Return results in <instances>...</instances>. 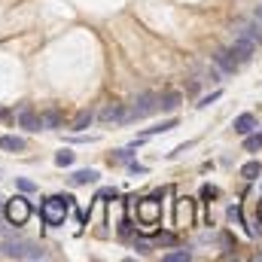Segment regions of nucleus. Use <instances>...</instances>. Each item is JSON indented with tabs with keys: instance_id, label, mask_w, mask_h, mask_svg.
<instances>
[{
	"instance_id": "7ed1b4c3",
	"label": "nucleus",
	"mask_w": 262,
	"mask_h": 262,
	"mask_svg": "<svg viewBox=\"0 0 262 262\" xmlns=\"http://www.w3.org/2000/svg\"><path fill=\"white\" fill-rule=\"evenodd\" d=\"M67 210H70V198L52 195V198H46V204H43V220H46L49 226H61L64 216H67Z\"/></svg>"
},
{
	"instance_id": "f3484780",
	"label": "nucleus",
	"mask_w": 262,
	"mask_h": 262,
	"mask_svg": "<svg viewBox=\"0 0 262 262\" xmlns=\"http://www.w3.org/2000/svg\"><path fill=\"white\" fill-rule=\"evenodd\" d=\"M177 104H180V95H177V92L159 98V110H177Z\"/></svg>"
},
{
	"instance_id": "aec40b11",
	"label": "nucleus",
	"mask_w": 262,
	"mask_h": 262,
	"mask_svg": "<svg viewBox=\"0 0 262 262\" xmlns=\"http://www.w3.org/2000/svg\"><path fill=\"white\" fill-rule=\"evenodd\" d=\"M55 162H58V165H70V162H73V152H58V156H55Z\"/></svg>"
},
{
	"instance_id": "2eb2a0df",
	"label": "nucleus",
	"mask_w": 262,
	"mask_h": 262,
	"mask_svg": "<svg viewBox=\"0 0 262 262\" xmlns=\"http://www.w3.org/2000/svg\"><path fill=\"white\" fill-rule=\"evenodd\" d=\"M92 110H82V113H76V119H73V131H82V128H89L92 125Z\"/></svg>"
},
{
	"instance_id": "dca6fc26",
	"label": "nucleus",
	"mask_w": 262,
	"mask_h": 262,
	"mask_svg": "<svg viewBox=\"0 0 262 262\" xmlns=\"http://www.w3.org/2000/svg\"><path fill=\"white\" fill-rule=\"evenodd\" d=\"M259 174H262V165H259V162H247V165L241 168V177H244V180H256Z\"/></svg>"
},
{
	"instance_id": "6ab92c4d",
	"label": "nucleus",
	"mask_w": 262,
	"mask_h": 262,
	"mask_svg": "<svg viewBox=\"0 0 262 262\" xmlns=\"http://www.w3.org/2000/svg\"><path fill=\"white\" fill-rule=\"evenodd\" d=\"M189 259H192L189 250H177V253H168V256H165V262H189Z\"/></svg>"
},
{
	"instance_id": "ddd939ff",
	"label": "nucleus",
	"mask_w": 262,
	"mask_h": 262,
	"mask_svg": "<svg viewBox=\"0 0 262 262\" xmlns=\"http://www.w3.org/2000/svg\"><path fill=\"white\" fill-rule=\"evenodd\" d=\"M0 149L21 152V149H25V140H21V137H12V134H3V137H0Z\"/></svg>"
},
{
	"instance_id": "f03ea898",
	"label": "nucleus",
	"mask_w": 262,
	"mask_h": 262,
	"mask_svg": "<svg viewBox=\"0 0 262 262\" xmlns=\"http://www.w3.org/2000/svg\"><path fill=\"white\" fill-rule=\"evenodd\" d=\"M156 110H159V95H152V92H143V95H137V101L131 104V110H125V119H122V122L146 119V116H152Z\"/></svg>"
},
{
	"instance_id": "4468645a",
	"label": "nucleus",
	"mask_w": 262,
	"mask_h": 262,
	"mask_svg": "<svg viewBox=\"0 0 262 262\" xmlns=\"http://www.w3.org/2000/svg\"><path fill=\"white\" fill-rule=\"evenodd\" d=\"M95 180H98V171H92V168H89V171H76V174L70 177L73 186H85V183H95Z\"/></svg>"
},
{
	"instance_id": "39448f33",
	"label": "nucleus",
	"mask_w": 262,
	"mask_h": 262,
	"mask_svg": "<svg viewBox=\"0 0 262 262\" xmlns=\"http://www.w3.org/2000/svg\"><path fill=\"white\" fill-rule=\"evenodd\" d=\"M28 216H31V204H28L25 195H15V198L6 201V220H9L12 226H25Z\"/></svg>"
},
{
	"instance_id": "0eeeda50",
	"label": "nucleus",
	"mask_w": 262,
	"mask_h": 262,
	"mask_svg": "<svg viewBox=\"0 0 262 262\" xmlns=\"http://www.w3.org/2000/svg\"><path fill=\"white\" fill-rule=\"evenodd\" d=\"M174 226H177V229H186V226H192V198H180V201H177Z\"/></svg>"
},
{
	"instance_id": "1a4fd4ad",
	"label": "nucleus",
	"mask_w": 262,
	"mask_h": 262,
	"mask_svg": "<svg viewBox=\"0 0 262 262\" xmlns=\"http://www.w3.org/2000/svg\"><path fill=\"white\" fill-rule=\"evenodd\" d=\"M210 58L216 61V67H220L223 73H235V70H238V61H235V55H232L229 49H216Z\"/></svg>"
},
{
	"instance_id": "412c9836",
	"label": "nucleus",
	"mask_w": 262,
	"mask_h": 262,
	"mask_svg": "<svg viewBox=\"0 0 262 262\" xmlns=\"http://www.w3.org/2000/svg\"><path fill=\"white\" fill-rule=\"evenodd\" d=\"M229 220H232V223H241V207H238V204L229 207Z\"/></svg>"
},
{
	"instance_id": "423d86ee",
	"label": "nucleus",
	"mask_w": 262,
	"mask_h": 262,
	"mask_svg": "<svg viewBox=\"0 0 262 262\" xmlns=\"http://www.w3.org/2000/svg\"><path fill=\"white\" fill-rule=\"evenodd\" d=\"M232 55H238V61H250L253 58V52H256V43L250 40V37H244V34H235V43H232V49H229Z\"/></svg>"
},
{
	"instance_id": "f257e3e1",
	"label": "nucleus",
	"mask_w": 262,
	"mask_h": 262,
	"mask_svg": "<svg viewBox=\"0 0 262 262\" xmlns=\"http://www.w3.org/2000/svg\"><path fill=\"white\" fill-rule=\"evenodd\" d=\"M0 259H46V253L34 241H6L0 244Z\"/></svg>"
},
{
	"instance_id": "a211bd4d",
	"label": "nucleus",
	"mask_w": 262,
	"mask_h": 262,
	"mask_svg": "<svg viewBox=\"0 0 262 262\" xmlns=\"http://www.w3.org/2000/svg\"><path fill=\"white\" fill-rule=\"evenodd\" d=\"M244 149H247V152H259V149H262V134L247 137V140H244Z\"/></svg>"
},
{
	"instance_id": "9d476101",
	"label": "nucleus",
	"mask_w": 262,
	"mask_h": 262,
	"mask_svg": "<svg viewBox=\"0 0 262 262\" xmlns=\"http://www.w3.org/2000/svg\"><path fill=\"white\" fill-rule=\"evenodd\" d=\"M125 119V104H107L104 110H101V122H122Z\"/></svg>"
},
{
	"instance_id": "6e6552de",
	"label": "nucleus",
	"mask_w": 262,
	"mask_h": 262,
	"mask_svg": "<svg viewBox=\"0 0 262 262\" xmlns=\"http://www.w3.org/2000/svg\"><path fill=\"white\" fill-rule=\"evenodd\" d=\"M18 125L21 128H28V131H40L43 125H40V113H34L28 104L25 107H18Z\"/></svg>"
},
{
	"instance_id": "5701e85b",
	"label": "nucleus",
	"mask_w": 262,
	"mask_h": 262,
	"mask_svg": "<svg viewBox=\"0 0 262 262\" xmlns=\"http://www.w3.org/2000/svg\"><path fill=\"white\" fill-rule=\"evenodd\" d=\"M256 18H259V21H262V9H259V12H256Z\"/></svg>"
},
{
	"instance_id": "b1692460",
	"label": "nucleus",
	"mask_w": 262,
	"mask_h": 262,
	"mask_svg": "<svg viewBox=\"0 0 262 262\" xmlns=\"http://www.w3.org/2000/svg\"><path fill=\"white\" fill-rule=\"evenodd\" d=\"M259 220H262V201H259Z\"/></svg>"
},
{
	"instance_id": "4be33fe9",
	"label": "nucleus",
	"mask_w": 262,
	"mask_h": 262,
	"mask_svg": "<svg viewBox=\"0 0 262 262\" xmlns=\"http://www.w3.org/2000/svg\"><path fill=\"white\" fill-rule=\"evenodd\" d=\"M201 195H204V198H216V189H213V186H204V189H201Z\"/></svg>"
},
{
	"instance_id": "f8f14e48",
	"label": "nucleus",
	"mask_w": 262,
	"mask_h": 262,
	"mask_svg": "<svg viewBox=\"0 0 262 262\" xmlns=\"http://www.w3.org/2000/svg\"><path fill=\"white\" fill-rule=\"evenodd\" d=\"M253 128H256V119H253V113H241V116L235 119V131H238V134H250Z\"/></svg>"
},
{
	"instance_id": "20e7f679",
	"label": "nucleus",
	"mask_w": 262,
	"mask_h": 262,
	"mask_svg": "<svg viewBox=\"0 0 262 262\" xmlns=\"http://www.w3.org/2000/svg\"><path fill=\"white\" fill-rule=\"evenodd\" d=\"M137 220H140L143 229L149 232V229L162 220V201H156V198H143V201L137 204Z\"/></svg>"
},
{
	"instance_id": "9b49d317",
	"label": "nucleus",
	"mask_w": 262,
	"mask_h": 262,
	"mask_svg": "<svg viewBox=\"0 0 262 262\" xmlns=\"http://www.w3.org/2000/svg\"><path fill=\"white\" fill-rule=\"evenodd\" d=\"M61 122H64V113H61L58 107H52V110L40 113V125H43V128H58Z\"/></svg>"
}]
</instances>
